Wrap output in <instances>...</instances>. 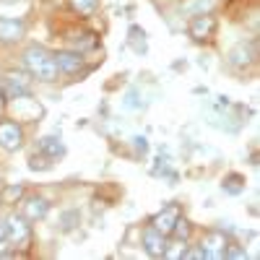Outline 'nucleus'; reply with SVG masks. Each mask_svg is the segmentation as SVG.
<instances>
[{
  "mask_svg": "<svg viewBox=\"0 0 260 260\" xmlns=\"http://www.w3.org/2000/svg\"><path fill=\"white\" fill-rule=\"evenodd\" d=\"M24 65H26V71L31 73V78L45 81V83H52L60 76L55 55L50 50H45V47H39V45H31V47L24 50Z\"/></svg>",
  "mask_w": 260,
  "mask_h": 260,
  "instance_id": "obj_1",
  "label": "nucleus"
},
{
  "mask_svg": "<svg viewBox=\"0 0 260 260\" xmlns=\"http://www.w3.org/2000/svg\"><path fill=\"white\" fill-rule=\"evenodd\" d=\"M6 234H8V245L13 247H29L31 242V224L24 213H11L6 219Z\"/></svg>",
  "mask_w": 260,
  "mask_h": 260,
  "instance_id": "obj_2",
  "label": "nucleus"
},
{
  "mask_svg": "<svg viewBox=\"0 0 260 260\" xmlns=\"http://www.w3.org/2000/svg\"><path fill=\"white\" fill-rule=\"evenodd\" d=\"M0 89H3L6 99H18L26 96L31 89V73H21V71H11L0 76Z\"/></svg>",
  "mask_w": 260,
  "mask_h": 260,
  "instance_id": "obj_3",
  "label": "nucleus"
},
{
  "mask_svg": "<svg viewBox=\"0 0 260 260\" xmlns=\"http://www.w3.org/2000/svg\"><path fill=\"white\" fill-rule=\"evenodd\" d=\"M257 57V50H255V42H237V45L229 50V65L232 68H250Z\"/></svg>",
  "mask_w": 260,
  "mask_h": 260,
  "instance_id": "obj_4",
  "label": "nucleus"
},
{
  "mask_svg": "<svg viewBox=\"0 0 260 260\" xmlns=\"http://www.w3.org/2000/svg\"><path fill=\"white\" fill-rule=\"evenodd\" d=\"M0 146L6 151H18L24 146V130H21V125H16L13 120L0 122Z\"/></svg>",
  "mask_w": 260,
  "mask_h": 260,
  "instance_id": "obj_5",
  "label": "nucleus"
},
{
  "mask_svg": "<svg viewBox=\"0 0 260 260\" xmlns=\"http://www.w3.org/2000/svg\"><path fill=\"white\" fill-rule=\"evenodd\" d=\"M226 245H229V240L224 237V232H208V234L203 237V245H201L203 257L221 260V257H224V252H226Z\"/></svg>",
  "mask_w": 260,
  "mask_h": 260,
  "instance_id": "obj_6",
  "label": "nucleus"
},
{
  "mask_svg": "<svg viewBox=\"0 0 260 260\" xmlns=\"http://www.w3.org/2000/svg\"><path fill=\"white\" fill-rule=\"evenodd\" d=\"M187 31H190V37H192V39H198V42L211 39V37H213V31H216V21H213V16H211V13H198V16H192Z\"/></svg>",
  "mask_w": 260,
  "mask_h": 260,
  "instance_id": "obj_7",
  "label": "nucleus"
},
{
  "mask_svg": "<svg viewBox=\"0 0 260 260\" xmlns=\"http://www.w3.org/2000/svg\"><path fill=\"white\" fill-rule=\"evenodd\" d=\"M141 242H143L146 255H151V257H164V250H167V234H161V232H156L154 226H151V229L143 232Z\"/></svg>",
  "mask_w": 260,
  "mask_h": 260,
  "instance_id": "obj_8",
  "label": "nucleus"
},
{
  "mask_svg": "<svg viewBox=\"0 0 260 260\" xmlns=\"http://www.w3.org/2000/svg\"><path fill=\"white\" fill-rule=\"evenodd\" d=\"M26 26L21 18H6L0 16V42H6V45H11V42H18L21 37H24Z\"/></svg>",
  "mask_w": 260,
  "mask_h": 260,
  "instance_id": "obj_9",
  "label": "nucleus"
},
{
  "mask_svg": "<svg viewBox=\"0 0 260 260\" xmlns=\"http://www.w3.org/2000/svg\"><path fill=\"white\" fill-rule=\"evenodd\" d=\"M177 219H180L177 206H167V208H161V211L154 216V219H151V226H154L156 232H161V234H172Z\"/></svg>",
  "mask_w": 260,
  "mask_h": 260,
  "instance_id": "obj_10",
  "label": "nucleus"
},
{
  "mask_svg": "<svg viewBox=\"0 0 260 260\" xmlns=\"http://www.w3.org/2000/svg\"><path fill=\"white\" fill-rule=\"evenodd\" d=\"M21 213H24L29 221H39V219H45V216L50 213V203L45 198H39V195H34V198H26L24 201Z\"/></svg>",
  "mask_w": 260,
  "mask_h": 260,
  "instance_id": "obj_11",
  "label": "nucleus"
},
{
  "mask_svg": "<svg viewBox=\"0 0 260 260\" xmlns=\"http://www.w3.org/2000/svg\"><path fill=\"white\" fill-rule=\"evenodd\" d=\"M55 60H57V71L65 73V76H73L83 68V55L81 52H57Z\"/></svg>",
  "mask_w": 260,
  "mask_h": 260,
  "instance_id": "obj_12",
  "label": "nucleus"
},
{
  "mask_svg": "<svg viewBox=\"0 0 260 260\" xmlns=\"http://www.w3.org/2000/svg\"><path fill=\"white\" fill-rule=\"evenodd\" d=\"M39 154H45L47 159H57L65 154V146L60 141V136H45L39 138Z\"/></svg>",
  "mask_w": 260,
  "mask_h": 260,
  "instance_id": "obj_13",
  "label": "nucleus"
},
{
  "mask_svg": "<svg viewBox=\"0 0 260 260\" xmlns=\"http://www.w3.org/2000/svg\"><path fill=\"white\" fill-rule=\"evenodd\" d=\"M213 6H216V0H187V3H182V13H187V16L211 13Z\"/></svg>",
  "mask_w": 260,
  "mask_h": 260,
  "instance_id": "obj_14",
  "label": "nucleus"
},
{
  "mask_svg": "<svg viewBox=\"0 0 260 260\" xmlns=\"http://www.w3.org/2000/svg\"><path fill=\"white\" fill-rule=\"evenodd\" d=\"M224 192H229V195H240L242 190H245V177H240V175H229L226 180H224Z\"/></svg>",
  "mask_w": 260,
  "mask_h": 260,
  "instance_id": "obj_15",
  "label": "nucleus"
},
{
  "mask_svg": "<svg viewBox=\"0 0 260 260\" xmlns=\"http://www.w3.org/2000/svg\"><path fill=\"white\" fill-rule=\"evenodd\" d=\"M73 11H78L81 16H91L99 8V0H71Z\"/></svg>",
  "mask_w": 260,
  "mask_h": 260,
  "instance_id": "obj_16",
  "label": "nucleus"
},
{
  "mask_svg": "<svg viewBox=\"0 0 260 260\" xmlns=\"http://www.w3.org/2000/svg\"><path fill=\"white\" fill-rule=\"evenodd\" d=\"M21 198H24V187H21V185H11V187L3 190V195H0V203H16Z\"/></svg>",
  "mask_w": 260,
  "mask_h": 260,
  "instance_id": "obj_17",
  "label": "nucleus"
},
{
  "mask_svg": "<svg viewBox=\"0 0 260 260\" xmlns=\"http://www.w3.org/2000/svg\"><path fill=\"white\" fill-rule=\"evenodd\" d=\"M172 234H175L177 240L187 242V237H190V221H187V219H182V216H180V219L175 221V229H172Z\"/></svg>",
  "mask_w": 260,
  "mask_h": 260,
  "instance_id": "obj_18",
  "label": "nucleus"
},
{
  "mask_svg": "<svg viewBox=\"0 0 260 260\" xmlns=\"http://www.w3.org/2000/svg\"><path fill=\"white\" fill-rule=\"evenodd\" d=\"M50 167H52V164H50V159H47L45 154H39V156L34 154V156L29 159V169H34V172H37V169H39V172H42V169H50Z\"/></svg>",
  "mask_w": 260,
  "mask_h": 260,
  "instance_id": "obj_19",
  "label": "nucleus"
},
{
  "mask_svg": "<svg viewBox=\"0 0 260 260\" xmlns=\"http://www.w3.org/2000/svg\"><path fill=\"white\" fill-rule=\"evenodd\" d=\"M73 219H78V211H68V213H65V216H62V221H65L62 229H71V226H73V224H71Z\"/></svg>",
  "mask_w": 260,
  "mask_h": 260,
  "instance_id": "obj_20",
  "label": "nucleus"
},
{
  "mask_svg": "<svg viewBox=\"0 0 260 260\" xmlns=\"http://www.w3.org/2000/svg\"><path fill=\"white\" fill-rule=\"evenodd\" d=\"M6 245H8V234H6V224H0V252L6 250Z\"/></svg>",
  "mask_w": 260,
  "mask_h": 260,
  "instance_id": "obj_21",
  "label": "nucleus"
},
{
  "mask_svg": "<svg viewBox=\"0 0 260 260\" xmlns=\"http://www.w3.org/2000/svg\"><path fill=\"white\" fill-rule=\"evenodd\" d=\"M6 3H16V0H6Z\"/></svg>",
  "mask_w": 260,
  "mask_h": 260,
  "instance_id": "obj_22",
  "label": "nucleus"
}]
</instances>
